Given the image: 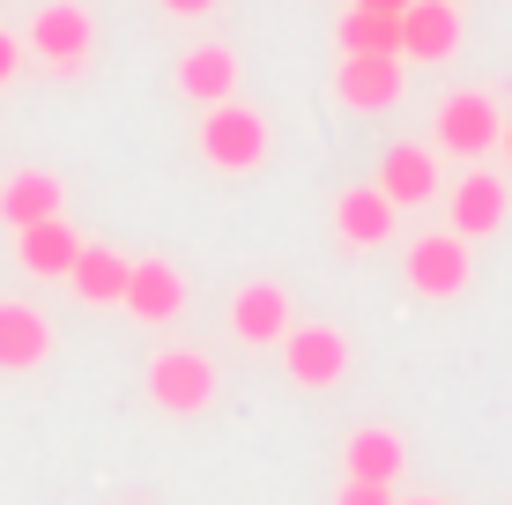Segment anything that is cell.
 Returning a JSON list of instances; mask_svg holds the SVG:
<instances>
[{"instance_id": "obj_10", "label": "cell", "mask_w": 512, "mask_h": 505, "mask_svg": "<svg viewBox=\"0 0 512 505\" xmlns=\"http://www.w3.org/2000/svg\"><path fill=\"white\" fill-rule=\"evenodd\" d=\"M498 223H505V179L498 171H461V186H446V231L490 238Z\"/></svg>"}, {"instance_id": "obj_26", "label": "cell", "mask_w": 512, "mask_h": 505, "mask_svg": "<svg viewBox=\"0 0 512 505\" xmlns=\"http://www.w3.org/2000/svg\"><path fill=\"white\" fill-rule=\"evenodd\" d=\"M401 505H438V498H401Z\"/></svg>"}, {"instance_id": "obj_4", "label": "cell", "mask_w": 512, "mask_h": 505, "mask_svg": "<svg viewBox=\"0 0 512 505\" xmlns=\"http://www.w3.org/2000/svg\"><path fill=\"white\" fill-rule=\"evenodd\" d=\"M149 402L171 416H201L216 402V364L201 350H156L149 357Z\"/></svg>"}, {"instance_id": "obj_7", "label": "cell", "mask_w": 512, "mask_h": 505, "mask_svg": "<svg viewBox=\"0 0 512 505\" xmlns=\"http://www.w3.org/2000/svg\"><path fill=\"white\" fill-rule=\"evenodd\" d=\"M297 327V312H290V290L282 283H245L238 298H231V335L238 342H253V350H282V335Z\"/></svg>"}, {"instance_id": "obj_12", "label": "cell", "mask_w": 512, "mask_h": 505, "mask_svg": "<svg viewBox=\"0 0 512 505\" xmlns=\"http://www.w3.org/2000/svg\"><path fill=\"white\" fill-rule=\"evenodd\" d=\"M461 45V0H409L401 8V60H446Z\"/></svg>"}, {"instance_id": "obj_9", "label": "cell", "mask_w": 512, "mask_h": 505, "mask_svg": "<svg viewBox=\"0 0 512 505\" xmlns=\"http://www.w3.org/2000/svg\"><path fill=\"white\" fill-rule=\"evenodd\" d=\"M119 312H134L141 327H171L186 312V275L171 268V260H134L127 275V298H119Z\"/></svg>"}, {"instance_id": "obj_23", "label": "cell", "mask_w": 512, "mask_h": 505, "mask_svg": "<svg viewBox=\"0 0 512 505\" xmlns=\"http://www.w3.org/2000/svg\"><path fill=\"white\" fill-rule=\"evenodd\" d=\"M156 8H164V15H208L216 0H156Z\"/></svg>"}, {"instance_id": "obj_11", "label": "cell", "mask_w": 512, "mask_h": 505, "mask_svg": "<svg viewBox=\"0 0 512 505\" xmlns=\"http://www.w3.org/2000/svg\"><path fill=\"white\" fill-rule=\"evenodd\" d=\"M379 194L394 201V208H423V201H438V149H423V142H394L379 156Z\"/></svg>"}, {"instance_id": "obj_21", "label": "cell", "mask_w": 512, "mask_h": 505, "mask_svg": "<svg viewBox=\"0 0 512 505\" xmlns=\"http://www.w3.org/2000/svg\"><path fill=\"white\" fill-rule=\"evenodd\" d=\"M334 505H401V491H394V483H357V476H342Z\"/></svg>"}, {"instance_id": "obj_20", "label": "cell", "mask_w": 512, "mask_h": 505, "mask_svg": "<svg viewBox=\"0 0 512 505\" xmlns=\"http://www.w3.org/2000/svg\"><path fill=\"white\" fill-rule=\"evenodd\" d=\"M334 45H342V52H394V60H401V15L349 8L342 23H334Z\"/></svg>"}, {"instance_id": "obj_17", "label": "cell", "mask_w": 512, "mask_h": 505, "mask_svg": "<svg viewBox=\"0 0 512 505\" xmlns=\"http://www.w3.org/2000/svg\"><path fill=\"white\" fill-rule=\"evenodd\" d=\"M127 275H134V260H127V253H112V246H82V253H75V268H67V290H75L82 305H119V298H127Z\"/></svg>"}, {"instance_id": "obj_8", "label": "cell", "mask_w": 512, "mask_h": 505, "mask_svg": "<svg viewBox=\"0 0 512 505\" xmlns=\"http://www.w3.org/2000/svg\"><path fill=\"white\" fill-rule=\"evenodd\" d=\"M334 97H342L349 112H386V104L401 97V60H394V52H342V67H334Z\"/></svg>"}, {"instance_id": "obj_3", "label": "cell", "mask_w": 512, "mask_h": 505, "mask_svg": "<svg viewBox=\"0 0 512 505\" xmlns=\"http://www.w3.org/2000/svg\"><path fill=\"white\" fill-rule=\"evenodd\" d=\"M401 275H409V290L416 298H461L468 290V275H475V260H468V238H453V231H431V238H416L409 253H401Z\"/></svg>"}, {"instance_id": "obj_15", "label": "cell", "mask_w": 512, "mask_h": 505, "mask_svg": "<svg viewBox=\"0 0 512 505\" xmlns=\"http://www.w3.org/2000/svg\"><path fill=\"white\" fill-rule=\"evenodd\" d=\"M52 357V327L38 305L8 298L0 305V372H38V364Z\"/></svg>"}, {"instance_id": "obj_5", "label": "cell", "mask_w": 512, "mask_h": 505, "mask_svg": "<svg viewBox=\"0 0 512 505\" xmlns=\"http://www.w3.org/2000/svg\"><path fill=\"white\" fill-rule=\"evenodd\" d=\"M498 134H505V119H498V104H490L483 90H453L446 104H438V119H431V142L446 156H490Z\"/></svg>"}, {"instance_id": "obj_6", "label": "cell", "mask_w": 512, "mask_h": 505, "mask_svg": "<svg viewBox=\"0 0 512 505\" xmlns=\"http://www.w3.org/2000/svg\"><path fill=\"white\" fill-rule=\"evenodd\" d=\"M282 372H290L305 394L342 387V372H349V335H342V327H290V335H282Z\"/></svg>"}, {"instance_id": "obj_13", "label": "cell", "mask_w": 512, "mask_h": 505, "mask_svg": "<svg viewBox=\"0 0 512 505\" xmlns=\"http://www.w3.org/2000/svg\"><path fill=\"white\" fill-rule=\"evenodd\" d=\"M394 216L401 208L379 194V186H349V194H334V238L342 246H357V253H372L394 238Z\"/></svg>"}, {"instance_id": "obj_1", "label": "cell", "mask_w": 512, "mask_h": 505, "mask_svg": "<svg viewBox=\"0 0 512 505\" xmlns=\"http://www.w3.org/2000/svg\"><path fill=\"white\" fill-rule=\"evenodd\" d=\"M201 164L208 171H260L268 164V119L253 112V104H208L201 112Z\"/></svg>"}, {"instance_id": "obj_16", "label": "cell", "mask_w": 512, "mask_h": 505, "mask_svg": "<svg viewBox=\"0 0 512 505\" xmlns=\"http://www.w3.org/2000/svg\"><path fill=\"white\" fill-rule=\"evenodd\" d=\"M401 468H409V446H401V431H386V424L349 431L342 476H357V483H401Z\"/></svg>"}, {"instance_id": "obj_18", "label": "cell", "mask_w": 512, "mask_h": 505, "mask_svg": "<svg viewBox=\"0 0 512 505\" xmlns=\"http://www.w3.org/2000/svg\"><path fill=\"white\" fill-rule=\"evenodd\" d=\"M75 253H82V238L67 231V216H45V223H30V231H15V260H23V275H60V283H67Z\"/></svg>"}, {"instance_id": "obj_25", "label": "cell", "mask_w": 512, "mask_h": 505, "mask_svg": "<svg viewBox=\"0 0 512 505\" xmlns=\"http://www.w3.org/2000/svg\"><path fill=\"white\" fill-rule=\"evenodd\" d=\"M498 149H505V164H512V119H505V134H498Z\"/></svg>"}, {"instance_id": "obj_2", "label": "cell", "mask_w": 512, "mask_h": 505, "mask_svg": "<svg viewBox=\"0 0 512 505\" xmlns=\"http://www.w3.org/2000/svg\"><path fill=\"white\" fill-rule=\"evenodd\" d=\"M23 45L38 52L52 75H82V67H90V52H97V15L82 8V0H45V8L30 15Z\"/></svg>"}, {"instance_id": "obj_14", "label": "cell", "mask_w": 512, "mask_h": 505, "mask_svg": "<svg viewBox=\"0 0 512 505\" xmlns=\"http://www.w3.org/2000/svg\"><path fill=\"white\" fill-rule=\"evenodd\" d=\"M179 97H193L208 112V104H231L238 97V52L231 45H186L179 52Z\"/></svg>"}, {"instance_id": "obj_24", "label": "cell", "mask_w": 512, "mask_h": 505, "mask_svg": "<svg viewBox=\"0 0 512 505\" xmlns=\"http://www.w3.org/2000/svg\"><path fill=\"white\" fill-rule=\"evenodd\" d=\"M349 8H372V15H401L409 0H349Z\"/></svg>"}, {"instance_id": "obj_19", "label": "cell", "mask_w": 512, "mask_h": 505, "mask_svg": "<svg viewBox=\"0 0 512 505\" xmlns=\"http://www.w3.org/2000/svg\"><path fill=\"white\" fill-rule=\"evenodd\" d=\"M60 201H67V186L52 179V171H15V179L0 186V223H8V231H30V223L60 216Z\"/></svg>"}, {"instance_id": "obj_22", "label": "cell", "mask_w": 512, "mask_h": 505, "mask_svg": "<svg viewBox=\"0 0 512 505\" xmlns=\"http://www.w3.org/2000/svg\"><path fill=\"white\" fill-rule=\"evenodd\" d=\"M15 60H23V45H15L8 30H0V82H15Z\"/></svg>"}]
</instances>
